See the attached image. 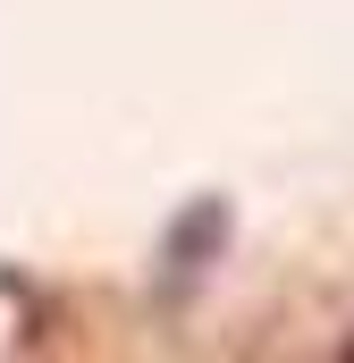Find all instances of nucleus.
I'll return each mask as SVG.
<instances>
[{"label":"nucleus","mask_w":354,"mask_h":363,"mask_svg":"<svg viewBox=\"0 0 354 363\" xmlns=\"http://www.w3.org/2000/svg\"><path fill=\"white\" fill-rule=\"evenodd\" d=\"M228 220H236V211H228V194H194V203L169 220V237H161V287H169V296H185L194 279L219 262Z\"/></svg>","instance_id":"nucleus-1"},{"label":"nucleus","mask_w":354,"mask_h":363,"mask_svg":"<svg viewBox=\"0 0 354 363\" xmlns=\"http://www.w3.org/2000/svg\"><path fill=\"white\" fill-rule=\"evenodd\" d=\"M346 355H354V347H346Z\"/></svg>","instance_id":"nucleus-2"}]
</instances>
